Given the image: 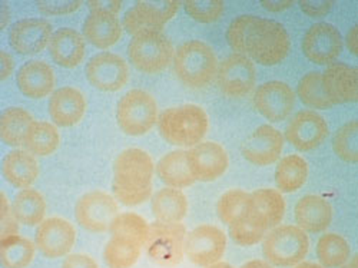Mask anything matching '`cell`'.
I'll list each match as a JSON object with an SVG mask.
<instances>
[{
    "label": "cell",
    "instance_id": "obj_42",
    "mask_svg": "<svg viewBox=\"0 0 358 268\" xmlns=\"http://www.w3.org/2000/svg\"><path fill=\"white\" fill-rule=\"evenodd\" d=\"M228 228H229V237L232 238V241L243 247H252L261 243L266 234L252 227L247 220L236 221L231 224Z\"/></svg>",
    "mask_w": 358,
    "mask_h": 268
},
{
    "label": "cell",
    "instance_id": "obj_48",
    "mask_svg": "<svg viewBox=\"0 0 358 268\" xmlns=\"http://www.w3.org/2000/svg\"><path fill=\"white\" fill-rule=\"evenodd\" d=\"M15 72V59L5 49L0 50V80L5 82Z\"/></svg>",
    "mask_w": 358,
    "mask_h": 268
},
{
    "label": "cell",
    "instance_id": "obj_21",
    "mask_svg": "<svg viewBox=\"0 0 358 268\" xmlns=\"http://www.w3.org/2000/svg\"><path fill=\"white\" fill-rule=\"evenodd\" d=\"M53 36L52 24L39 17L22 19L9 29V45L19 55H36L49 46Z\"/></svg>",
    "mask_w": 358,
    "mask_h": 268
},
{
    "label": "cell",
    "instance_id": "obj_29",
    "mask_svg": "<svg viewBox=\"0 0 358 268\" xmlns=\"http://www.w3.org/2000/svg\"><path fill=\"white\" fill-rule=\"evenodd\" d=\"M2 174L5 180L15 188H29L39 176L36 157L26 150H13L2 160Z\"/></svg>",
    "mask_w": 358,
    "mask_h": 268
},
{
    "label": "cell",
    "instance_id": "obj_23",
    "mask_svg": "<svg viewBox=\"0 0 358 268\" xmlns=\"http://www.w3.org/2000/svg\"><path fill=\"white\" fill-rule=\"evenodd\" d=\"M49 116L56 127L71 128L78 125L86 113L85 95L76 87H59L50 95Z\"/></svg>",
    "mask_w": 358,
    "mask_h": 268
},
{
    "label": "cell",
    "instance_id": "obj_31",
    "mask_svg": "<svg viewBox=\"0 0 358 268\" xmlns=\"http://www.w3.org/2000/svg\"><path fill=\"white\" fill-rule=\"evenodd\" d=\"M157 174L164 184L176 190L191 187L195 183L188 165L187 151L184 150H176L164 155L157 164Z\"/></svg>",
    "mask_w": 358,
    "mask_h": 268
},
{
    "label": "cell",
    "instance_id": "obj_53",
    "mask_svg": "<svg viewBox=\"0 0 358 268\" xmlns=\"http://www.w3.org/2000/svg\"><path fill=\"white\" fill-rule=\"evenodd\" d=\"M205 268H235V267H232V265L228 264V262L218 261V262H215V264H213V265H208V267H205Z\"/></svg>",
    "mask_w": 358,
    "mask_h": 268
},
{
    "label": "cell",
    "instance_id": "obj_24",
    "mask_svg": "<svg viewBox=\"0 0 358 268\" xmlns=\"http://www.w3.org/2000/svg\"><path fill=\"white\" fill-rule=\"evenodd\" d=\"M16 83L23 97L29 99H43L53 94L56 78L49 64L39 59H32L17 71Z\"/></svg>",
    "mask_w": 358,
    "mask_h": 268
},
{
    "label": "cell",
    "instance_id": "obj_19",
    "mask_svg": "<svg viewBox=\"0 0 358 268\" xmlns=\"http://www.w3.org/2000/svg\"><path fill=\"white\" fill-rule=\"evenodd\" d=\"M188 165L195 181L213 183L227 172L229 157L217 142H201L187 151Z\"/></svg>",
    "mask_w": 358,
    "mask_h": 268
},
{
    "label": "cell",
    "instance_id": "obj_1",
    "mask_svg": "<svg viewBox=\"0 0 358 268\" xmlns=\"http://www.w3.org/2000/svg\"><path fill=\"white\" fill-rule=\"evenodd\" d=\"M227 42L235 53L264 66L284 62L291 50L289 35L281 23L251 15L238 16L229 23Z\"/></svg>",
    "mask_w": 358,
    "mask_h": 268
},
{
    "label": "cell",
    "instance_id": "obj_10",
    "mask_svg": "<svg viewBox=\"0 0 358 268\" xmlns=\"http://www.w3.org/2000/svg\"><path fill=\"white\" fill-rule=\"evenodd\" d=\"M119 216L116 198L103 191H91L82 195L75 205L76 223L89 232H105Z\"/></svg>",
    "mask_w": 358,
    "mask_h": 268
},
{
    "label": "cell",
    "instance_id": "obj_34",
    "mask_svg": "<svg viewBox=\"0 0 358 268\" xmlns=\"http://www.w3.org/2000/svg\"><path fill=\"white\" fill-rule=\"evenodd\" d=\"M308 178L307 161L296 155L284 157L275 168V185L280 192L292 194L301 190Z\"/></svg>",
    "mask_w": 358,
    "mask_h": 268
},
{
    "label": "cell",
    "instance_id": "obj_27",
    "mask_svg": "<svg viewBox=\"0 0 358 268\" xmlns=\"http://www.w3.org/2000/svg\"><path fill=\"white\" fill-rule=\"evenodd\" d=\"M49 53L53 62L65 69L79 66L86 55L85 38L71 27L56 31L49 43Z\"/></svg>",
    "mask_w": 358,
    "mask_h": 268
},
{
    "label": "cell",
    "instance_id": "obj_39",
    "mask_svg": "<svg viewBox=\"0 0 358 268\" xmlns=\"http://www.w3.org/2000/svg\"><path fill=\"white\" fill-rule=\"evenodd\" d=\"M296 94L301 102L313 109H330L333 102L328 99L321 80L320 72H308L298 82Z\"/></svg>",
    "mask_w": 358,
    "mask_h": 268
},
{
    "label": "cell",
    "instance_id": "obj_32",
    "mask_svg": "<svg viewBox=\"0 0 358 268\" xmlns=\"http://www.w3.org/2000/svg\"><path fill=\"white\" fill-rule=\"evenodd\" d=\"M151 208L159 223H181L188 214V199L181 190L168 187L152 197Z\"/></svg>",
    "mask_w": 358,
    "mask_h": 268
},
{
    "label": "cell",
    "instance_id": "obj_11",
    "mask_svg": "<svg viewBox=\"0 0 358 268\" xmlns=\"http://www.w3.org/2000/svg\"><path fill=\"white\" fill-rule=\"evenodd\" d=\"M181 2L176 0H155L136 2L124 16L122 26L132 36L146 32H161L164 26L175 17Z\"/></svg>",
    "mask_w": 358,
    "mask_h": 268
},
{
    "label": "cell",
    "instance_id": "obj_43",
    "mask_svg": "<svg viewBox=\"0 0 358 268\" xmlns=\"http://www.w3.org/2000/svg\"><path fill=\"white\" fill-rule=\"evenodd\" d=\"M83 2L80 0H43L38 2V10L45 16H65L75 13Z\"/></svg>",
    "mask_w": 358,
    "mask_h": 268
},
{
    "label": "cell",
    "instance_id": "obj_30",
    "mask_svg": "<svg viewBox=\"0 0 358 268\" xmlns=\"http://www.w3.org/2000/svg\"><path fill=\"white\" fill-rule=\"evenodd\" d=\"M35 118L20 106H10L0 113V139L8 146L24 145Z\"/></svg>",
    "mask_w": 358,
    "mask_h": 268
},
{
    "label": "cell",
    "instance_id": "obj_25",
    "mask_svg": "<svg viewBox=\"0 0 358 268\" xmlns=\"http://www.w3.org/2000/svg\"><path fill=\"white\" fill-rule=\"evenodd\" d=\"M324 91L333 105L355 102L358 97L357 69L343 64H333L321 73Z\"/></svg>",
    "mask_w": 358,
    "mask_h": 268
},
{
    "label": "cell",
    "instance_id": "obj_54",
    "mask_svg": "<svg viewBox=\"0 0 358 268\" xmlns=\"http://www.w3.org/2000/svg\"><path fill=\"white\" fill-rule=\"evenodd\" d=\"M340 268H357V257L354 255V257H351L343 267H340Z\"/></svg>",
    "mask_w": 358,
    "mask_h": 268
},
{
    "label": "cell",
    "instance_id": "obj_50",
    "mask_svg": "<svg viewBox=\"0 0 358 268\" xmlns=\"http://www.w3.org/2000/svg\"><path fill=\"white\" fill-rule=\"evenodd\" d=\"M10 9L6 3H2L0 5V27L2 29H6L8 24H9V20H10Z\"/></svg>",
    "mask_w": 358,
    "mask_h": 268
},
{
    "label": "cell",
    "instance_id": "obj_18",
    "mask_svg": "<svg viewBox=\"0 0 358 268\" xmlns=\"http://www.w3.org/2000/svg\"><path fill=\"white\" fill-rule=\"evenodd\" d=\"M76 243V231L72 223L61 217L46 218L38 225L35 244L36 248L50 260L68 257Z\"/></svg>",
    "mask_w": 358,
    "mask_h": 268
},
{
    "label": "cell",
    "instance_id": "obj_13",
    "mask_svg": "<svg viewBox=\"0 0 358 268\" xmlns=\"http://www.w3.org/2000/svg\"><path fill=\"white\" fill-rule=\"evenodd\" d=\"M86 79L102 92H117L129 82V65L122 56L112 52H101L86 64Z\"/></svg>",
    "mask_w": 358,
    "mask_h": 268
},
{
    "label": "cell",
    "instance_id": "obj_7",
    "mask_svg": "<svg viewBox=\"0 0 358 268\" xmlns=\"http://www.w3.org/2000/svg\"><path fill=\"white\" fill-rule=\"evenodd\" d=\"M158 104L142 89H132L116 105V122L127 135L142 136L158 122Z\"/></svg>",
    "mask_w": 358,
    "mask_h": 268
},
{
    "label": "cell",
    "instance_id": "obj_8",
    "mask_svg": "<svg viewBox=\"0 0 358 268\" xmlns=\"http://www.w3.org/2000/svg\"><path fill=\"white\" fill-rule=\"evenodd\" d=\"M175 49L162 32H146L132 36L128 46L129 62L142 73L164 72L173 61Z\"/></svg>",
    "mask_w": 358,
    "mask_h": 268
},
{
    "label": "cell",
    "instance_id": "obj_15",
    "mask_svg": "<svg viewBox=\"0 0 358 268\" xmlns=\"http://www.w3.org/2000/svg\"><path fill=\"white\" fill-rule=\"evenodd\" d=\"M303 52L315 65H333L343 52V36L331 23H315L303 38Z\"/></svg>",
    "mask_w": 358,
    "mask_h": 268
},
{
    "label": "cell",
    "instance_id": "obj_44",
    "mask_svg": "<svg viewBox=\"0 0 358 268\" xmlns=\"http://www.w3.org/2000/svg\"><path fill=\"white\" fill-rule=\"evenodd\" d=\"M19 232V221L12 213V204L6 194L0 192V238L10 237Z\"/></svg>",
    "mask_w": 358,
    "mask_h": 268
},
{
    "label": "cell",
    "instance_id": "obj_9",
    "mask_svg": "<svg viewBox=\"0 0 358 268\" xmlns=\"http://www.w3.org/2000/svg\"><path fill=\"white\" fill-rule=\"evenodd\" d=\"M187 230L181 223L149 224L146 240V254L155 264L164 268H172L182 261Z\"/></svg>",
    "mask_w": 358,
    "mask_h": 268
},
{
    "label": "cell",
    "instance_id": "obj_28",
    "mask_svg": "<svg viewBox=\"0 0 358 268\" xmlns=\"http://www.w3.org/2000/svg\"><path fill=\"white\" fill-rule=\"evenodd\" d=\"M122 23L117 15L89 12L83 23V38L98 49H109L122 38Z\"/></svg>",
    "mask_w": 358,
    "mask_h": 268
},
{
    "label": "cell",
    "instance_id": "obj_46",
    "mask_svg": "<svg viewBox=\"0 0 358 268\" xmlns=\"http://www.w3.org/2000/svg\"><path fill=\"white\" fill-rule=\"evenodd\" d=\"M62 268H99V265L87 254H69L64 260Z\"/></svg>",
    "mask_w": 358,
    "mask_h": 268
},
{
    "label": "cell",
    "instance_id": "obj_35",
    "mask_svg": "<svg viewBox=\"0 0 358 268\" xmlns=\"http://www.w3.org/2000/svg\"><path fill=\"white\" fill-rule=\"evenodd\" d=\"M36 255V244L19 234L0 238V264L3 268H27Z\"/></svg>",
    "mask_w": 358,
    "mask_h": 268
},
{
    "label": "cell",
    "instance_id": "obj_16",
    "mask_svg": "<svg viewBox=\"0 0 358 268\" xmlns=\"http://www.w3.org/2000/svg\"><path fill=\"white\" fill-rule=\"evenodd\" d=\"M254 108L270 122H282L295 106V94L291 86L281 80L259 85L252 98Z\"/></svg>",
    "mask_w": 358,
    "mask_h": 268
},
{
    "label": "cell",
    "instance_id": "obj_20",
    "mask_svg": "<svg viewBox=\"0 0 358 268\" xmlns=\"http://www.w3.org/2000/svg\"><path fill=\"white\" fill-rule=\"evenodd\" d=\"M285 216V199L278 190L261 188L250 194L247 221L259 231L278 227Z\"/></svg>",
    "mask_w": 358,
    "mask_h": 268
},
{
    "label": "cell",
    "instance_id": "obj_47",
    "mask_svg": "<svg viewBox=\"0 0 358 268\" xmlns=\"http://www.w3.org/2000/svg\"><path fill=\"white\" fill-rule=\"evenodd\" d=\"M87 8L91 12L117 15L122 9V2L119 0H92V2H87Z\"/></svg>",
    "mask_w": 358,
    "mask_h": 268
},
{
    "label": "cell",
    "instance_id": "obj_2",
    "mask_svg": "<svg viewBox=\"0 0 358 268\" xmlns=\"http://www.w3.org/2000/svg\"><path fill=\"white\" fill-rule=\"evenodd\" d=\"M154 161L146 151L129 148L113 162L112 191L115 198L127 205L138 206L152 197Z\"/></svg>",
    "mask_w": 358,
    "mask_h": 268
},
{
    "label": "cell",
    "instance_id": "obj_22",
    "mask_svg": "<svg viewBox=\"0 0 358 268\" xmlns=\"http://www.w3.org/2000/svg\"><path fill=\"white\" fill-rule=\"evenodd\" d=\"M284 150V135L271 125L258 127L243 143V157L252 165L268 167L278 161Z\"/></svg>",
    "mask_w": 358,
    "mask_h": 268
},
{
    "label": "cell",
    "instance_id": "obj_38",
    "mask_svg": "<svg viewBox=\"0 0 358 268\" xmlns=\"http://www.w3.org/2000/svg\"><path fill=\"white\" fill-rule=\"evenodd\" d=\"M250 194L243 190H229L221 195L217 204V214L225 225L247 218Z\"/></svg>",
    "mask_w": 358,
    "mask_h": 268
},
{
    "label": "cell",
    "instance_id": "obj_5",
    "mask_svg": "<svg viewBox=\"0 0 358 268\" xmlns=\"http://www.w3.org/2000/svg\"><path fill=\"white\" fill-rule=\"evenodd\" d=\"M173 72L189 89H203L217 76L218 59L214 49L202 41H188L175 50Z\"/></svg>",
    "mask_w": 358,
    "mask_h": 268
},
{
    "label": "cell",
    "instance_id": "obj_33",
    "mask_svg": "<svg viewBox=\"0 0 358 268\" xmlns=\"http://www.w3.org/2000/svg\"><path fill=\"white\" fill-rule=\"evenodd\" d=\"M12 213L19 224L26 227L41 225L46 216L45 197L35 188L20 190L12 201Z\"/></svg>",
    "mask_w": 358,
    "mask_h": 268
},
{
    "label": "cell",
    "instance_id": "obj_4",
    "mask_svg": "<svg viewBox=\"0 0 358 268\" xmlns=\"http://www.w3.org/2000/svg\"><path fill=\"white\" fill-rule=\"evenodd\" d=\"M161 136L171 145L192 148L202 142L210 129V118L194 104L165 109L158 118Z\"/></svg>",
    "mask_w": 358,
    "mask_h": 268
},
{
    "label": "cell",
    "instance_id": "obj_26",
    "mask_svg": "<svg viewBox=\"0 0 358 268\" xmlns=\"http://www.w3.org/2000/svg\"><path fill=\"white\" fill-rule=\"evenodd\" d=\"M294 217L304 232H324L333 221V206L320 195H306L295 204Z\"/></svg>",
    "mask_w": 358,
    "mask_h": 268
},
{
    "label": "cell",
    "instance_id": "obj_3",
    "mask_svg": "<svg viewBox=\"0 0 358 268\" xmlns=\"http://www.w3.org/2000/svg\"><path fill=\"white\" fill-rule=\"evenodd\" d=\"M110 238L103 250L109 268H132L146 244L149 224L135 213L119 214L110 225Z\"/></svg>",
    "mask_w": 358,
    "mask_h": 268
},
{
    "label": "cell",
    "instance_id": "obj_45",
    "mask_svg": "<svg viewBox=\"0 0 358 268\" xmlns=\"http://www.w3.org/2000/svg\"><path fill=\"white\" fill-rule=\"evenodd\" d=\"M301 10L310 16V17H324L334 6V2H324V0H317V2H308V0H303L298 2Z\"/></svg>",
    "mask_w": 358,
    "mask_h": 268
},
{
    "label": "cell",
    "instance_id": "obj_51",
    "mask_svg": "<svg viewBox=\"0 0 358 268\" xmlns=\"http://www.w3.org/2000/svg\"><path fill=\"white\" fill-rule=\"evenodd\" d=\"M347 48L352 55H357V26L351 27V31L347 34Z\"/></svg>",
    "mask_w": 358,
    "mask_h": 268
},
{
    "label": "cell",
    "instance_id": "obj_6",
    "mask_svg": "<svg viewBox=\"0 0 358 268\" xmlns=\"http://www.w3.org/2000/svg\"><path fill=\"white\" fill-rule=\"evenodd\" d=\"M310 251V238L296 225H278L262 240L265 261L275 267H294L304 261Z\"/></svg>",
    "mask_w": 358,
    "mask_h": 268
},
{
    "label": "cell",
    "instance_id": "obj_40",
    "mask_svg": "<svg viewBox=\"0 0 358 268\" xmlns=\"http://www.w3.org/2000/svg\"><path fill=\"white\" fill-rule=\"evenodd\" d=\"M333 151L345 162L355 164L358 161V124L355 119L338 128L333 138Z\"/></svg>",
    "mask_w": 358,
    "mask_h": 268
},
{
    "label": "cell",
    "instance_id": "obj_37",
    "mask_svg": "<svg viewBox=\"0 0 358 268\" xmlns=\"http://www.w3.org/2000/svg\"><path fill=\"white\" fill-rule=\"evenodd\" d=\"M59 145H61V134L55 124L46 121H35L24 142L26 151L35 157H49L57 150Z\"/></svg>",
    "mask_w": 358,
    "mask_h": 268
},
{
    "label": "cell",
    "instance_id": "obj_49",
    "mask_svg": "<svg viewBox=\"0 0 358 268\" xmlns=\"http://www.w3.org/2000/svg\"><path fill=\"white\" fill-rule=\"evenodd\" d=\"M292 5H294V2H288V0H282V2H270V0H266V2H261V6L270 12H282L285 9H289Z\"/></svg>",
    "mask_w": 358,
    "mask_h": 268
},
{
    "label": "cell",
    "instance_id": "obj_12",
    "mask_svg": "<svg viewBox=\"0 0 358 268\" xmlns=\"http://www.w3.org/2000/svg\"><path fill=\"white\" fill-rule=\"evenodd\" d=\"M227 250L225 232L211 224H202L187 232L184 253L195 265H213L224 257Z\"/></svg>",
    "mask_w": 358,
    "mask_h": 268
},
{
    "label": "cell",
    "instance_id": "obj_14",
    "mask_svg": "<svg viewBox=\"0 0 358 268\" xmlns=\"http://www.w3.org/2000/svg\"><path fill=\"white\" fill-rule=\"evenodd\" d=\"M217 85L228 98H243L252 92L257 82V69L248 57L232 53L220 64L217 71Z\"/></svg>",
    "mask_w": 358,
    "mask_h": 268
},
{
    "label": "cell",
    "instance_id": "obj_52",
    "mask_svg": "<svg viewBox=\"0 0 358 268\" xmlns=\"http://www.w3.org/2000/svg\"><path fill=\"white\" fill-rule=\"evenodd\" d=\"M292 268H324V267H321L320 264H317V262H300V264H296V265H294Z\"/></svg>",
    "mask_w": 358,
    "mask_h": 268
},
{
    "label": "cell",
    "instance_id": "obj_17",
    "mask_svg": "<svg viewBox=\"0 0 358 268\" xmlns=\"http://www.w3.org/2000/svg\"><path fill=\"white\" fill-rule=\"evenodd\" d=\"M328 136L325 118L314 111H300L295 113L285 128V139L296 151L308 153L318 148Z\"/></svg>",
    "mask_w": 358,
    "mask_h": 268
},
{
    "label": "cell",
    "instance_id": "obj_36",
    "mask_svg": "<svg viewBox=\"0 0 358 268\" xmlns=\"http://www.w3.org/2000/svg\"><path fill=\"white\" fill-rule=\"evenodd\" d=\"M317 257L324 268H340L351 258V246L336 232H327L317 243Z\"/></svg>",
    "mask_w": 358,
    "mask_h": 268
},
{
    "label": "cell",
    "instance_id": "obj_41",
    "mask_svg": "<svg viewBox=\"0 0 358 268\" xmlns=\"http://www.w3.org/2000/svg\"><path fill=\"white\" fill-rule=\"evenodd\" d=\"M187 15L199 23H213L222 17L224 2L221 0H187L182 3Z\"/></svg>",
    "mask_w": 358,
    "mask_h": 268
}]
</instances>
